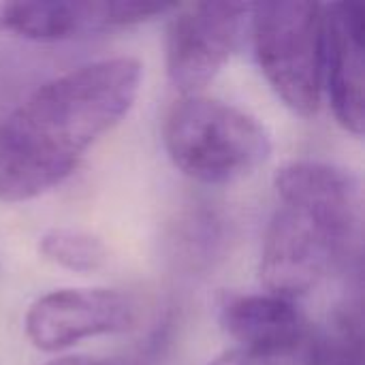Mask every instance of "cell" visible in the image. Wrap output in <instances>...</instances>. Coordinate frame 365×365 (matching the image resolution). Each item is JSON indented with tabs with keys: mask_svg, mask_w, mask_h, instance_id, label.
<instances>
[{
	"mask_svg": "<svg viewBox=\"0 0 365 365\" xmlns=\"http://www.w3.org/2000/svg\"><path fill=\"white\" fill-rule=\"evenodd\" d=\"M280 207L261 250L267 293L295 302L317 289L346 257L359 225V184L329 163L295 160L274 178Z\"/></svg>",
	"mask_w": 365,
	"mask_h": 365,
	"instance_id": "cell-2",
	"label": "cell"
},
{
	"mask_svg": "<svg viewBox=\"0 0 365 365\" xmlns=\"http://www.w3.org/2000/svg\"><path fill=\"white\" fill-rule=\"evenodd\" d=\"M143 66L128 56L68 68L0 122V201L21 203L62 184L86 152L133 109Z\"/></svg>",
	"mask_w": 365,
	"mask_h": 365,
	"instance_id": "cell-1",
	"label": "cell"
},
{
	"mask_svg": "<svg viewBox=\"0 0 365 365\" xmlns=\"http://www.w3.org/2000/svg\"><path fill=\"white\" fill-rule=\"evenodd\" d=\"M306 365H364V319L357 306L336 310L310 338Z\"/></svg>",
	"mask_w": 365,
	"mask_h": 365,
	"instance_id": "cell-10",
	"label": "cell"
},
{
	"mask_svg": "<svg viewBox=\"0 0 365 365\" xmlns=\"http://www.w3.org/2000/svg\"><path fill=\"white\" fill-rule=\"evenodd\" d=\"M45 365H115L109 364V361H103V359H96V357H83V355H66V357H58L53 361Z\"/></svg>",
	"mask_w": 365,
	"mask_h": 365,
	"instance_id": "cell-12",
	"label": "cell"
},
{
	"mask_svg": "<svg viewBox=\"0 0 365 365\" xmlns=\"http://www.w3.org/2000/svg\"><path fill=\"white\" fill-rule=\"evenodd\" d=\"M173 9L175 4L130 0L2 2V28H9L30 41L51 43L128 28Z\"/></svg>",
	"mask_w": 365,
	"mask_h": 365,
	"instance_id": "cell-7",
	"label": "cell"
},
{
	"mask_svg": "<svg viewBox=\"0 0 365 365\" xmlns=\"http://www.w3.org/2000/svg\"><path fill=\"white\" fill-rule=\"evenodd\" d=\"M173 11L167 34L169 79L184 96L201 94L237 49L250 4L214 0L175 4Z\"/></svg>",
	"mask_w": 365,
	"mask_h": 365,
	"instance_id": "cell-5",
	"label": "cell"
},
{
	"mask_svg": "<svg viewBox=\"0 0 365 365\" xmlns=\"http://www.w3.org/2000/svg\"><path fill=\"white\" fill-rule=\"evenodd\" d=\"M171 163L201 184H231L257 171L272 154V137L250 113L203 94H186L163 122Z\"/></svg>",
	"mask_w": 365,
	"mask_h": 365,
	"instance_id": "cell-3",
	"label": "cell"
},
{
	"mask_svg": "<svg viewBox=\"0 0 365 365\" xmlns=\"http://www.w3.org/2000/svg\"><path fill=\"white\" fill-rule=\"evenodd\" d=\"M0 30H2V4H0Z\"/></svg>",
	"mask_w": 365,
	"mask_h": 365,
	"instance_id": "cell-13",
	"label": "cell"
},
{
	"mask_svg": "<svg viewBox=\"0 0 365 365\" xmlns=\"http://www.w3.org/2000/svg\"><path fill=\"white\" fill-rule=\"evenodd\" d=\"M255 56L276 96L310 118L323 101V4L274 0L250 4Z\"/></svg>",
	"mask_w": 365,
	"mask_h": 365,
	"instance_id": "cell-4",
	"label": "cell"
},
{
	"mask_svg": "<svg viewBox=\"0 0 365 365\" xmlns=\"http://www.w3.org/2000/svg\"><path fill=\"white\" fill-rule=\"evenodd\" d=\"M220 323L240 342L242 353L257 361L291 355L308 340L304 312L291 299L272 293L227 297L220 306Z\"/></svg>",
	"mask_w": 365,
	"mask_h": 365,
	"instance_id": "cell-9",
	"label": "cell"
},
{
	"mask_svg": "<svg viewBox=\"0 0 365 365\" xmlns=\"http://www.w3.org/2000/svg\"><path fill=\"white\" fill-rule=\"evenodd\" d=\"M327 90L338 124L364 135L365 124V6L359 2L323 4V92Z\"/></svg>",
	"mask_w": 365,
	"mask_h": 365,
	"instance_id": "cell-8",
	"label": "cell"
},
{
	"mask_svg": "<svg viewBox=\"0 0 365 365\" xmlns=\"http://www.w3.org/2000/svg\"><path fill=\"white\" fill-rule=\"evenodd\" d=\"M38 252L45 261L77 274H90L105 265V244L81 229L56 227L38 237Z\"/></svg>",
	"mask_w": 365,
	"mask_h": 365,
	"instance_id": "cell-11",
	"label": "cell"
},
{
	"mask_svg": "<svg viewBox=\"0 0 365 365\" xmlns=\"http://www.w3.org/2000/svg\"><path fill=\"white\" fill-rule=\"evenodd\" d=\"M139 321L137 302L115 289H58L26 312L24 329L32 346L60 353L88 338L130 331Z\"/></svg>",
	"mask_w": 365,
	"mask_h": 365,
	"instance_id": "cell-6",
	"label": "cell"
}]
</instances>
